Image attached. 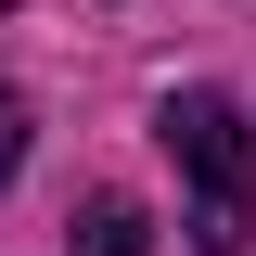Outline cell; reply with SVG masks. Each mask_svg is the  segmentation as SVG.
I'll use <instances>...</instances> for the list:
<instances>
[{
	"label": "cell",
	"mask_w": 256,
	"mask_h": 256,
	"mask_svg": "<svg viewBox=\"0 0 256 256\" xmlns=\"http://www.w3.org/2000/svg\"><path fill=\"white\" fill-rule=\"evenodd\" d=\"M0 13H13V0H0Z\"/></svg>",
	"instance_id": "4"
},
{
	"label": "cell",
	"mask_w": 256,
	"mask_h": 256,
	"mask_svg": "<svg viewBox=\"0 0 256 256\" xmlns=\"http://www.w3.org/2000/svg\"><path fill=\"white\" fill-rule=\"evenodd\" d=\"M64 256H154V218H141V192H90V205L64 218Z\"/></svg>",
	"instance_id": "2"
},
{
	"label": "cell",
	"mask_w": 256,
	"mask_h": 256,
	"mask_svg": "<svg viewBox=\"0 0 256 256\" xmlns=\"http://www.w3.org/2000/svg\"><path fill=\"white\" fill-rule=\"evenodd\" d=\"M13 154H26V102L0 90V180H13Z\"/></svg>",
	"instance_id": "3"
},
{
	"label": "cell",
	"mask_w": 256,
	"mask_h": 256,
	"mask_svg": "<svg viewBox=\"0 0 256 256\" xmlns=\"http://www.w3.org/2000/svg\"><path fill=\"white\" fill-rule=\"evenodd\" d=\"M166 154L192 166V244H205V256H244L256 244V141H244V102H230V90H180V102H166Z\"/></svg>",
	"instance_id": "1"
}]
</instances>
